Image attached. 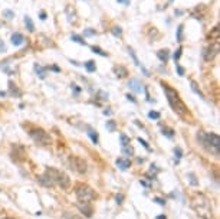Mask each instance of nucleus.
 Returning <instances> with one entry per match:
<instances>
[{
	"label": "nucleus",
	"instance_id": "nucleus-1",
	"mask_svg": "<svg viewBox=\"0 0 220 219\" xmlns=\"http://www.w3.org/2000/svg\"><path fill=\"white\" fill-rule=\"evenodd\" d=\"M161 87H163V91H164V94H166V97H167V101H168L170 107L173 108V111L177 113L179 115L184 117V115L187 114V108H186V104L181 101L179 92H177L174 88L170 87L168 84L163 82V81H161Z\"/></svg>",
	"mask_w": 220,
	"mask_h": 219
},
{
	"label": "nucleus",
	"instance_id": "nucleus-2",
	"mask_svg": "<svg viewBox=\"0 0 220 219\" xmlns=\"http://www.w3.org/2000/svg\"><path fill=\"white\" fill-rule=\"evenodd\" d=\"M197 140L200 141V144L212 154H214L216 157H219L220 154V137L216 133H204L199 131L197 134Z\"/></svg>",
	"mask_w": 220,
	"mask_h": 219
},
{
	"label": "nucleus",
	"instance_id": "nucleus-3",
	"mask_svg": "<svg viewBox=\"0 0 220 219\" xmlns=\"http://www.w3.org/2000/svg\"><path fill=\"white\" fill-rule=\"evenodd\" d=\"M193 206L196 212L204 219H213V211H212V203L204 195H196L193 199Z\"/></svg>",
	"mask_w": 220,
	"mask_h": 219
},
{
	"label": "nucleus",
	"instance_id": "nucleus-4",
	"mask_svg": "<svg viewBox=\"0 0 220 219\" xmlns=\"http://www.w3.org/2000/svg\"><path fill=\"white\" fill-rule=\"evenodd\" d=\"M45 173L49 176V179L52 180L53 184H59L62 189H68L69 187L71 180H69V177L65 175L63 172H61L58 169H53V167H49V169H46Z\"/></svg>",
	"mask_w": 220,
	"mask_h": 219
},
{
	"label": "nucleus",
	"instance_id": "nucleus-5",
	"mask_svg": "<svg viewBox=\"0 0 220 219\" xmlns=\"http://www.w3.org/2000/svg\"><path fill=\"white\" fill-rule=\"evenodd\" d=\"M75 193H76V198H78L79 202H91V200L95 199V192L86 184L76 186Z\"/></svg>",
	"mask_w": 220,
	"mask_h": 219
},
{
	"label": "nucleus",
	"instance_id": "nucleus-6",
	"mask_svg": "<svg viewBox=\"0 0 220 219\" xmlns=\"http://www.w3.org/2000/svg\"><path fill=\"white\" fill-rule=\"evenodd\" d=\"M29 135L33 138V141H36L37 144H42V146L50 144V135L45 130H42V128H30Z\"/></svg>",
	"mask_w": 220,
	"mask_h": 219
},
{
	"label": "nucleus",
	"instance_id": "nucleus-7",
	"mask_svg": "<svg viewBox=\"0 0 220 219\" xmlns=\"http://www.w3.org/2000/svg\"><path fill=\"white\" fill-rule=\"evenodd\" d=\"M71 166H72L71 169H73L78 173H86V170H88V166H86L85 160L81 159V157H72L71 159Z\"/></svg>",
	"mask_w": 220,
	"mask_h": 219
},
{
	"label": "nucleus",
	"instance_id": "nucleus-8",
	"mask_svg": "<svg viewBox=\"0 0 220 219\" xmlns=\"http://www.w3.org/2000/svg\"><path fill=\"white\" fill-rule=\"evenodd\" d=\"M217 50H219V48L216 46H209V48H206L204 49V52H203V58L206 59V61H212L214 56H216V53H217Z\"/></svg>",
	"mask_w": 220,
	"mask_h": 219
},
{
	"label": "nucleus",
	"instance_id": "nucleus-9",
	"mask_svg": "<svg viewBox=\"0 0 220 219\" xmlns=\"http://www.w3.org/2000/svg\"><path fill=\"white\" fill-rule=\"evenodd\" d=\"M78 208H79L81 212H82L83 215H86L88 218L92 215V206H91L89 202H78Z\"/></svg>",
	"mask_w": 220,
	"mask_h": 219
},
{
	"label": "nucleus",
	"instance_id": "nucleus-10",
	"mask_svg": "<svg viewBox=\"0 0 220 219\" xmlns=\"http://www.w3.org/2000/svg\"><path fill=\"white\" fill-rule=\"evenodd\" d=\"M128 87L131 88L134 92H137V94L143 92V89H144V87L141 85V82H140L138 79H131V81L128 82Z\"/></svg>",
	"mask_w": 220,
	"mask_h": 219
},
{
	"label": "nucleus",
	"instance_id": "nucleus-11",
	"mask_svg": "<svg viewBox=\"0 0 220 219\" xmlns=\"http://www.w3.org/2000/svg\"><path fill=\"white\" fill-rule=\"evenodd\" d=\"M10 41H12V44L14 45V46H20V45L25 42V36H23L20 32H16V33H13V35H12Z\"/></svg>",
	"mask_w": 220,
	"mask_h": 219
},
{
	"label": "nucleus",
	"instance_id": "nucleus-12",
	"mask_svg": "<svg viewBox=\"0 0 220 219\" xmlns=\"http://www.w3.org/2000/svg\"><path fill=\"white\" fill-rule=\"evenodd\" d=\"M117 166L121 169V170H127L130 166H131V162L128 160V159H125V157H119V159H117Z\"/></svg>",
	"mask_w": 220,
	"mask_h": 219
},
{
	"label": "nucleus",
	"instance_id": "nucleus-13",
	"mask_svg": "<svg viewBox=\"0 0 220 219\" xmlns=\"http://www.w3.org/2000/svg\"><path fill=\"white\" fill-rule=\"evenodd\" d=\"M168 56H170V52H168V49H161V50H158L157 52V58L163 62V64H167V61H168Z\"/></svg>",
	"mask_w": 220,
	"mask_h": 219
},
{
	"label": "nucleus",
	"instance_id": "nucleus-14",
	"mask_svg": "<svg viewBox=\"0 0 220 219\" xmlns=\"http://www.w3.org/2000/svg\"><path fill=\"white\" fill-rule=\"evenodd\" d=\"M66 15H68V20H69L71 23L76 22V13H75V9H73L71 4L66 6Z\"/></svg>",
	"mask_w": 220,
	"mask_h": 219
},
{
	"label": "nucleus",
	"instance_id": "nucleus-15",
	"mask_svg": "<svg viewBox=\"0 0 220 219\" xmlns=\"http://www.w3.org/2000/svg\"><path fill=\"white\" fill-rule=\"evenodd\" d=\"M37 179H39V182H40V183H42L43 186H46V187H52V186H53L52 180L49 179V176L46 175V173H43L42 176H39Z\"/></svg>",
	"mask_w": 220,
	"mask_h": 219
},
{
	"label": "nucleus",
	"instance_id": "nucleus-16",
	"mask_svg": "<svg viewBox=\"0 0 220 219\" xmlns=\"http://www.w3.org/2000/svg\"><path fill=\"white\" fill-rule=\"evenodd\" d=\"M46 71H48V68H43V66H40L39 64H35V72L37 74V77H39L40 79L46 78Z\"/></svg>",
	"mask_w": 220,
	"mask_h": 219
},
{
	"label": "nucleus",
	"instance_id": "nucleus-17",
	"mask_svg": "<svg viewBox=\"0 0 220 219\" xmlns=\"http://www.w3.org/2000/svg\"><path fill=\"white\" fill-rule=\"evenodd\" d=\"M114 72L117 74V77H121V78L127 77V74H128V71H127L124 66H115V68H114Z\"/></svg>",
	"mask_w": 220,
	"mask_h": 219
},
{
	"label": "nucleus",
	"instance_id": "nucleus-18",
	"mask_svg": "<svg viewBox=\"0 0 220 219\" xmlns=\"http://www.w3.org/2000/svg\"><path fill=\"white\" fill-rule=\"evenodd\" d=\"M88 135H89V138L92 140V143H94V144H98V143H99V138H98V133L95 131V130H92V128H88Z\"/></svg>",
	"mask_w": 220,
	"mask_h": 219
},
{
	"label": "nucleus",
	"instance_id": "nucleus-19",
	"mask_svg": "<svg viewBox=\"0 0 220 219\" xmlns=\"http://www.w3.org/2000/svg\"><path fill=\"white\" fill-rule=\"evenodd\" d=\"M85 69L88 72H95L97 71V64L94 61H88V62H85Z\"/></svg>",
	"mask_w": 220,
	"mask_h": 219
},
{
	"label": "nucleus",
	"instance_id": "nucleus-20",
	"mask_svg": "<svg viewBox=\"0 0 220 219\" xmlns=\"http://www.w3.org/2000/svg\"><path fill=\"white\" fill-rule=\"evenodd\" d=\"M25 25H26V28H28L29 32H33V30H35V25H33V22H32V19H30L29 16H25Z\"/></svg>",
	"mask_w": 220,
	"mask_h": 219
},
{
	"label": "nucleus",
	"instance_id": "nucleus-21",
	"mask_svg": "<svg viewBox=\"0 0 220 219\" xmlns=\"http://www.w3.org/2000/svg\"><path fill=\"white\" fill-rule=\"evenodd\" d=\"M128 53H130V56L132 58V61H134V64L137 65V66H141V64H140V61H138V58H137V55H135V50L130 46L128 48Z\"/></svg>",
	"mask_w": 220,
	"mask_h": 219
},
{
	"label": "nucleus",
	"instance_id": "nucleus-22",
	"mask_svg": "<svg viewBox=\"0 0 220 219\" xmlns=\"http://www.w3.org/2000/svg\"><path fill=\"white\" fill-rule=\"evenodd\" d=\"M119 141H121V147H125V146H128L130 143H131V140L128 138V135L127 134H119Z\"/></svg>",
	"mask_w": 220,
	"mask_h": 219
},
{
	"label": "nucleus",
	"instance_id": "nucleus-23",
	"mask_svg": "<svg viewBox=\"0 0 220 219\" xmlns=\"http://www.w3.org/2000/svg\"><path fill=\"white\" fill-rule=\"evenodd\" d=\"M121 151H122L124 156H132L134 154V149L131 147V144H128L125 147H121Z\"/></svg>",
	"mask_w": 220,
	"mask_h": 219
},
{
	"label": "nucleus",
	"instance_id": "nucleus-24",
	"mask_svg": "<svg viewBox=\"0 0 220 219\" xmlns=\"http://www.w3.org/2000/svg\"><path fill=\"white\" fill-rule=\"evenodd\" d=\"M91 49H92V52L97 53V55H101V56H105V58L108 56V53H107L105 50H102L99 46H95V45H94V46H91Z\"/></svg>",
	"mask_w": 220,
	"mask_h": 219
},
{
	"label": "nucleus",
	"instance_id": "nucleus-25",
	"mask_svg": "<svg viewBox=\"0 0 220 219\" xmlns=\"http://www.w3.org/2000/svg\"><path fill=\"white\" fill-rule=\"evenodd\" d=\"M71 39H72L73 42H76V44H79V45H86V42L83 41V38L79 36V35H76V33H72V35H71Z\"/></svg>",
	"mask_w": 220,
	"mask_h": 219
},
{
	"label": "nucleus",
	"instance_id": "nucleus-26",
	"mask_svg": "<svg viewBox=\"0 0 220 219\" xmlns=\"http://www.w3.org/2000/svg\"><path fill=\"white\" fill-rule=\"evenodd\" d=\"M190 85H191V89H193V91H194V92H196V94H197V95H200V97H201V98H204V95H203V92H201V91H200V88L197 87V84H196V82H194V81H193V79H191V81H190Z\"/></svg>",
	"mask_w": 220,
	"mask_h": 219
},
{
	"label": "nucleus",
	"instance_id": "nucleus-27",
	"mask_svg": "<svg viewBox=\"0 0 220 219\" xmlns=\"http://www.w3.org/2000/svg\"><path fill=\"white\" fill-rule=\"evenodd\" d=\"M111 33H112L115 38H121V36H122V29L118 28V26H114V28L111 29Z\"/></svg>",
	"mask_w": 220,
	"mask_h": 219
},
{
	"label": "nucleus",
	"instance_id": "nucleus-28",
	"mask_svg": "<svg viewBox=\"0 0 220 219\" xmlns=\"http://www.w3.org/2000/svg\"><path fill=\"white\" fill-rule=\"evenodd\" d=\"M9 85H10V94H12L13 97H16V95H20V92H19V89H17V88H16V87H14V84H13L12 81L9 82Z\"/></svg>",
	"mask_w": 220,
	"mask_h": 219
},
{
	"label": "nucleus",
	"instance_id": "nucleus-29",
	"mask_svg": "<svg viewBox=\"0 0 220 219\" xmlns=\"http://www.w3.org/2000/svg\"><path fill=\"white\" fill-rule=\"evenodd\" d=\"M105 127L108 128V131H115V128H117V124H115V121H112V120H110V121H107V124H105Z\"/></svg>",
	"mask_w": 220,
	"mask_h": 219
},
{
	"label": "nucleus",
	"instance_id": "nucleus-30",
	"mask_svg": "<svg viewBox=\"0 0 220 219\" xmlns=\"http://www.w3.org/2000/svg\"><path fill=\"white\" fill-rule=\"evenodd\" d=\"M183 25H179V29H177V42H183Z\"/></svg>",
	"mask_w": 220,
	"mask_h": 219
},
{
	"label": "nucleus",
	"instance_id": "nucleus-31",
	"mask_svg": "<svg viewBox=\"0 0 220 219\" xmlns=\"http://www.w3.org/2000/svg\"><path fill=\"white\" fill-rule=\"evenodd\" d=\"M181 52H183V48H181V46H180V48H179V49L174 52V56H173V58H174L176 64H179V59H180V56H181Z\"/></svg>",
	"mask_w": 220,
	"mask_h": 219
},
{
	"label": "nucleus",
	"instance_id": "nucleus-32",
	"mask_svg": "<svg viewBox=\"0 0 220 219\" xmlns=\"http://www.w3.org/2000/svg\"><path fill=\"white\" fill-rule=\"evenodd\" d=\"M3 16H4L6 19H9V20H10V19H13V17H14V13H13L12 10H7V9H6V10H3Z\"/></svg>",
	"mask_w": 220,
	"mask_h": 219
},
{
	"label": "nucleus",
	"instance_id": "nucleus-33",
	"mask_svg": "<svg viewBox=\"0 0 220 219\" xmlns=\"http://www.w3.org/2000/svg\"><path fill=\"white\" fill-rule=\"evenodd\" d=\"M174 154H176V163H179V160L181 159V154H183V153H181V149H180V147H176V149H174Z\"/></svg>",
	"mask_w": 220,
	"mask_h": 219
},
{
	"label": "nucleus",
	"instance_id": "nucleus-34",
	"mask_svg": "<svg viewBox=\"0 0 220 219\" xmlns=\"http://www.w3.org/2000/svg\"><path fill=\"white\" fill-rule=\"evenodd\" d=\"M148 117H150L151 120H158V118H160V113H157V111H150V113H148Z\"/></svg>",
	"mask_w": 220,
	"mask_h": 219
},
{
	"label": "nucleus",
	"instance_id": "nucleus-35",
	"mask_svg": "<svg viewBox=\"0 0 220 219\" xmlns=\"http://www.w3.org/2000/svg\"><path fill=\"white\" fill-rule=\"evenodd\" d=\"M176 69H177V72H179V75H180V77H184L186 71H184V68L180 65V64H176Z\"/></svg>",
	"mask_w": 220,
	"mask_h": 219
},
{
	"label": "nucleus",
	"instance_id": "nucleus-36",
	"mask_svg": "<svg viewBox=\"0 0 220 219\" xmlns=\"http://www.w3.org/2000/svg\"><path fill=\"white\" fill-rule=\"evenodd\" d=\"M163 134L167 135L168 138H173V137H174V131H173V130H166V128H163Z\"/></svg>",
	"mask_w": 220,
	"mask_h": 219
},
{
	"label": "nucleus",
	"instance_id": "nucleus-37",
	"mask_svg": "<svg viewBox=\"0 0 220 219\" xmlns=\"http://www.w3.org/2000/svg\"><path fill=\"white\" fill-rule=\"evenodd\" d=\"M188 179H190V183H191L193 186H197V184H199V182L196 180V176L193 175V173H190V175H188Z\"/></svg>",
	"mask_w": 220,
	"mask_h": 219
},
{
	"label": "nucleus",
	"instance_id": "nucleus-38",
	"mask_svg": "<svg viewBox=\"0 0 220 219\" xmlns=\"http://www.w3.org/2000/svg\"><path fill=\"white\" fill-rule=\"evenodd\" d=\"M85 36H94V35H97V30H94V29H85Z\"/></svg>",
	"mask_w": 220,
	"mask_h": 219
},
{
	"label": "nucleus",
	"instance_id": "nucleus-39",
	"mask_svg": "<svg viewBox=\"0 0 220 219\" xmlns=\"http://www.w3.org/2000/svg\"><path fill=\"white\" fill-rule=\"evenodd\" d=\"M138 141H140V143H141V144H143V146H144V147H146L147 150H148V151H150V150H151V149H150V146H148V143H147L146 140H143V138H141V137H140V138H138Z\"/></svg>",
	"mask_w": 220,
	"mask_h": 219
},
{
	"label": "nucleus",
	"instance_id": "nucleus-40",
	"mask_svg": "<svg viewBox=\"0 0 220 219\" xmlns=\"http://www.w3.org/2000/svg\"><path fill=\"white\" fill-rule=\"evenodd\" d=\"M154 202H157V203H158V205H161V206H164V205H166V200H164V199H161V198H155V199H154Z\"/></svg>",
	"mask_w": 220,
	"mask_h": 219
},
{
	"label": "nucleus",
	"instance_id": "nucleus-41",
	"mask_svg": "<svg viewBox=\"0 0 220 219\" xmlns=\"http://www.w3.org/2000/svg\"><path fill=\"white\" fill-rule=\"evenodd\" d=\"M122 199H124V196L122 195H117L115 196V200H117V203L119 205V203H122Z\"/></svg>",
	"mask_w": 220,
	"mask_h": 219
},
{
	"label": "nucleus",
	"instance_id": "nucleus-42",
	"mask_svg": "<svg viewBox=\"0 0 220 219\" xmlns=\"http://www.w3.org/2000/svg\"><path fill=\"white\" fill-rule=\"evenodd\" d=\"M39 16H40V20H45V19H46V12L42 10V12L39 13Z\"/></svg>",
	"mask_w": 220,
	"mask_h": 219
},
{
	"label": "nucleus",
	"instance_id": "nucleus-43",
	"mask_svg": "<svg viewBox=\"0 0 220 219\" xmlns=\"http://www.w3.org/2000/svg\"><path fill=\"white\" fill-rule=\"evenodd\" d=\"M127 98H128L130 101H132V102H137V99H135V97H134V95H131V94H128V95H127Z\"/></svg>",
	"mask_w": 220,
	"mask_h": 219
},
{
	"label": "nucleus",
	"instance_id": "nucleus-44",
	"mask_svg": "<svg viewBox=\"0 0 220 219\" xmlns=\"http://www.w3.org/2000/svg\"><path fill=\"white\" fill-rule=\"evenodd\" d=\"M0 52H6V46L3 44V41H0Z\"/></svg>",
	"mask_w": 220,
	"mask_h": 219
},
{
	"label": "nucleus",
	"instance_id": "nucleus-45",
	"mask_svg": "<svg viewBox=\"0 0 220 219\" xmlns=\"http://www.w3.org/2000/svg\"><path fill=\"white\" fill-rule=\"evenodd\" d=\"M72 89H73V91H75V94H76V95H78V94L81 92V89L78 88V85H72Z\"/></svg>",
	"mask_w": 220,
	"mask_h": 219
},
{
	"label": "nucleus",
	"instance_id": "nucleus-46",
	"mask_svg": "<svg viewBox=\"0 0 220 219\" xmlns=\"http://www.w3.org/2000/svg\"><path fill=\"white\" fill-rule=\"evenodd\" d=\"M118 3H122V4H125V6H128L130 4V0H117Z\"/></svg>",
	"mask_w": 220,
	"mask_h": 219
},
{
	"label": "nucleus",
	"instance_id": "nucleus-47",
	"mask_svg": "<svg viewBox=\"0 0 220 219\" xmlns=\"http://www.w3.org/2000/svg\"><path fill=\"white\" fill-rule=\"evenodd\" d=\"M6 95H7L6 91H0V97H6Z\"/></svg>",
	"mask_w": 220,
	"mask_h": 219
},
{
	"label": "nucleus",
	"instance_id": "nucleus-48",
	"mask_svg": "<svg viewBox=\"0 0 220 219\" xmlns=\"http://www.w3.org/2000/svg\"><path fill=\"white\" fill-rule=\"evenodd\" d=\"M155 219H167V218H166V215H158Z\"/></svg>",
	"mask_w": 220,
	"mask_h": 219
},
{
	"label": "nucleus",
	"instance_id": "nucleus-49",
	"mask_svg": "<svg viewBox=\"0 0 220 219\" xmlns=\"http://www.w3.org/2000/svg\"><path fill=\"white\" fill-rule=\"evenodd\" d=\"M104 114H105V115H110L111 111H110V110H105V111H104Z\"/></svg>",
	"mask_w": 220,
	"mask_h": 219
},
{
	"label": "nucleus",
	"instance_id": "nucleus-50",
	"mask_svg": "<svg viewBox=\"0 0 220 219\" xmlns=\"http://www.w3.org/2000/svg\"><path fill=\"white\" fill-rule=\"evenodd\" d=\"M4 219H12V218H4Z\"/></svg>",
	"mask_w": 220,
	"mask_h": 219
},
{
	"label": "nucleus",
	"instance_id": "nucleus-51",
	"mask_svg": "<svg viewBox=\"0 0 220 219\" xmlns=\"http://www.w3.org/2000/svg\"><path fill=\"white\" fill-rule=\"evenodd\" d=\"M170 1H173V0H170Z\"/></svg>",
	"mask_w": 220,
	"mask_h": 219
}]
</instances>
